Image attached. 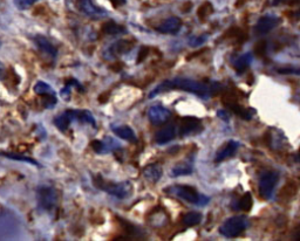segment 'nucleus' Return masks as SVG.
Listing matches in <instances>:
<instances>
[{
    "mask_svg": "<svg viewBox=\"0 0 300 241\" xmlns=\"http://www.w3.org/2000/svg\"><path fill=\"white\" fill-rule=\"evenodd\" d=\"M90 146L96 153H107L120 148V144L112 137H106L103 140H93Z\"/></svg>",
    "mask_w": 300,
    "mask_h": 241,
    "instance_id": "nucleus-10",
    "label": "nucleus"
},
{
    "mask_svg": "<svg viewBox=\"0 0 300 241\" xmlns=\"http://www.w3.org/2000/svg\"><path fill=\"white\" fill-rule=\"evenodd\" d=\"M6 79V67L0 62V81Z\"/></svg>",
    "mask_w": 300,
    "mask_h": 241,
    "instance_id": "nucleus-37",
    "label": "nucleus"
},
{
    "mask_svg": "<svg viewBox=\"0 0 300 241\" xmlns=\"http://www.w3.org/2000/svg\"><path fill=\"white\" fill-rule=\"evenodd\" d=\"M148 117L154 125H161L168 122L169 118L171 117V112L162 105H152L148 110Z\"/></svg>",
    "mask_w": 300,
    "mask_h": 241,
    "instance_id": "nucleus-9",
    "label": "nucleus"
},
{
    "mask_svg": "<svg viewBox=\"0 0 300 241\" xmlns=\"http://www.w3.org/2000/svg\"><path fill=\"white\" fill-rule=\"evenodd\" d=\"M279 180V174L276 171H266L262 174L259 179V193L265 200H270L273 195L274 187Z\"/></svg>",
    "mask_w": 300,
    "mask_h": 241,
    "instance_id": "nucleus-5",
    "label": "nucleus"
},
{
    "mask_svg": "<svg viewBox=\"0 0 300 241\" xmlns=\"http://www.w3.org/2000/svg\"><path fill=\"white\" fill-rule=\"evenodd\" d=\"M252 205H253V200H252L251 193H250V192H246L245 195H244V196L242 197V199L239 200L238 207H239L240 209H243V211L249 212L250 209L252 208Z\"/></svg>",
    "mask_w": 300,
    "mask_h": 241,
    "instance_id": "nucleus-29",
    "label": "nucleus"
},
{
    "mask_svg": "<svg viewBox=\"0 0 300 241\" xmlns=\"http://www.w3.org/2000/svg\"><path fill=\"white\" fill-rule=\"evenodd\" d=\"M181 27H182V21H181V19L177 17H170L165 19L163 23L157 26L156 30H157L159 33L163 34H177L180 32Z\"/></svg>",
    "mask_w": 300,
    "mask_h": 241,
    "instance_id": "nucleus-11",
    "label": "nucleus"
},
{
    "mask_svg": "<svg viewBox=\"0 0 300 241\" xmlns=\"http://www.w3.org/2000/svg\"><path fill=\"white\" fill-rule=\"evenodd\" d=\"M297 2H300V0H273V5L297 4Z\"/></svg>",
    "mask_w": 300,
    "mask_h": 241,
    "instance_id": "nucleus-35",
    "label": "nucleus"
},
{
    "mask_svg": "<svg viewBox=\"0 0 300 241\" xmlns=\"http://www.w3.org/2000/svg\"><path fill=\"white\" fill-rule=\"evenodd\" d=\"M72 122H74L73 110H67L64 114L58 115V116L54 117V125L60 131H64V133L70 128Z\"/></svg>",
    "mask_w": 300,
    "mask_h": 241,
    "instance_id": "nucleus-17",
    "label": "nucleus"
},
{
    "mask_svg": "<svg viewBox=\"0 0 300 241\" xmlns=\"http://www.w3.org/2000/svg\"><path fill=\"white\" fill-rule=\"evenodd\" d=\"M278 73L280 74H296L300 75V68H281V69H278Z\"/></svg>",
    "mask_w": 300,
    "mask_h": 241,
    "instance_id": "nucleus-34",
    "label": "nucleus"
},
{
    "mask_svg": "<svg viewBox=\"0 0 300 241\" xmlns=\"http://www.w3.org/2000/svg\"><path fill=\"white\" fill-rule=\"evenodd\" d=\"M34 93L38 95L43 96V95H51V94H55L54 90L52 89V87L48 83L43 82V81H39L34 86Z\"/></svg>",
    "mask_w": 300,
    "mask_h": 241,
    "instance_id": "nucleus-26",
    "label": "nucleus"
},
{
    "mask_svg": "<svg viewBox=\"0 0 300 241\" xmlns=\"http://www.w3.org/2000/svg\"><path fill=\"white\" fill-rule=\"evenodd\" d=\"M184 90V92L195 94L202 99L212 98L218 95L222 90V86L217 82L205 83L186 77H175L173 80H167L159 83L156 88L149 94V99H154L158 94L169 92V90Z\"/></svg>",
    "mask_w": 300,
    "mask_h": 241,
    "instance_id": "nucleus-1",
    "label": "nucleus"
},
{
    "mask_svg": "<svg viewBox=\"0 0 300 241\" xmlns=\"http://www.w3.org/2000/svg\"><path fill=\"white\" fill-rule=\"evenodd\" d=\"M76 7L81 13L92 19H101L107 17V12L100 8L93 2V0H75Z\"/></svg>",
    "mask_w": 300,
    "mask_h": 241,
    "instance_id": "nucleus-7",
    "label": "nucleus"
},
{
    "mask_svg": "<svg viewBox=\"0 0 300 241\" xmlns=\"http://www.w3.org/2000/svg\"><path fill=\"white\" fill-rule=\"evenodd\" d=\"M109 1L112 2V5L114 6V7H120V6L126 5L127 0H109Z\"/></svg>",
    "mask_w": 300,
    "mask_h": 241,
    "instance_id": "nucleus-36",
    "label": "nucleus"
},
{
    "mask_svg": "<svg viewBox=\"0 0 300 241\" xmlns=\"http://www.w3.org/2000/svg\"><path fill=\"white\" fill-rule=\"evenodd\" d=\"M208 37H209V34H203V35H201V36L191 37V39H190V41H189V46L193 47V48L202 46L203 43H204L206 40H208Z\"/></svg>",
    "mask_w": 300,
    "mask_h": 241,
    "instance_id": "nucleus-32",
    "label": "nucleus"
},
{
    "mask_svg": "<svg viewBox=\"0 0 300 241\" xmlns=\"http://www.w3.org/2000/svg\"><path fill=\"white\" fill-rule=\"evenodd\" d=\"M266 41L265 40H261V41H258L256 43L255 46V54L258 56V58H264L265 55H266Z\"/></svg>",
    "mask_w": 300,
    "mask_h": 241,
    "instance_id": "nucleus-31",
    "label": "nucleus"
},
{
    "mask_svg": "<svg viewBox=\"0 0 300 241\" xmlns=\"http://www.w3.org/2000/svg\"><path fill=\"white\" fill-rule=\"evenodd\" d=\"M96 187L109 193L112 197H116L118 199H126L127 197L131 195L133 186L129 181H123V183H107L106 180L101 179V177H98V179L94 180Z\"/></svg>",
    "mask_w": 300,
    "mask_h": 241,
    "instance_id": "nucleus-3",
    "label": "nucleus"
},
{
    "mask_svg": "<svg viewBox=\"0 0 300 241\" xmlns=\"http://www.w3.org/2000/svg\"><path fill=\"white\" fill-rule=\"evenodd\" d=\"M167 192L171 193V195L178 197L182 200L190 203V204L203 206L209 203V198L204 195L197 192L195 187L188 186V185H175L171 187H168Z\"/></svg>",
    "mask_w": 300,
    "mask_h": 241,
    "instance_id": "nucleus-2",
    "label": "nucleus"
},
{
    "mask_svg": "<svg viewBox=\"0 0 300 241\" xmlns=\"http://www.w3.org/2000/svg\"><path fill=\"white\" fill-rule=\"evenodd\" d=\"M214 13V7H212V5L210 2H204L201 7L198 8V12H197V15H198L199 20L204 21L206 18L209 17V15H211Z\"/></svg>",
    "mask_w": 300,
    "mask_h": 241,
    "instance_id": "nucleus-28",
    "label": "nucleus"
},
{
    "mask_svg": "<svg viewBox=\"0 0 300 241\" xmlns=\"http://www.w3.org/2000/svg\"><path fill=\"white\" fill-rule=\"evenodd\" d=\"M102 31L106 34H109V35H116V34L126 33V28L121 26V25L114 23V21H107L106 24H103Z\"/></svg>",
    "mask_w": 300,
    "mask_h": 241,
    "instance_id": "nucleus-23",
    "label": "nucleus"
},
{
    "mask_svg": "<svg viewBox=\"0 0 300 241\" xmlns=\"http://www.w3.org/2000/svg\"><path fill=\"white\" fill-rule=\"evenodd\" d=\"M296 193H297V185L293 183V181H289V183H286L283 189L280 190L278 198H279V200H281V202H290V200L296 196Z\"/></svg>",
    "mask_w": 300,
    "mask_h": 241,
    "instance_id": "nucleus-19",
    "label": "nucleus"
},
{
    "mask_svg": "<svg viewBox=\"0 0 300 241\" xmlns=\"http://www.w3.org/2000/svg\"><path fill=\"white\" fill-rule=\"evenodd\" d=\"M252 59H253L252 53H245V54L240 55L233 64V67H234V69H236L237 73H239V74L243 73V71L245 70L250 65H251Z\"/></svg>",
    "mask_w": 300,
    "mask_h": 241,
    "instance_id": "nucleus-20",
    "label": "nucleus"
},
{
    "mask_svg": "<svg viewBox=\"0 0 300 241\" xmlns=\"http://www.w3.org/2000/svg\"><path fill=\"white\" fill-rule=\"evenodd\" d=\"M34 42H36L37 47L40 49V51L45 53V54H47L48 56H51V58H55L56 54H58L56 48L52 45V42L49 41L47 37L42 35H36L34 36Z\"/></svg>",
    "mask_w": 300,
    "mask_h": 241,
    "instance_id": "nucleus-16",
    "label": "nucleus"
},
{
    "mask_svg": "<svg viewBox=\"0 0 300 241\" xmlns=\"http://www.w3.org/2000/svg\"><path fill=\"white\" fill-rule=\"evenodd\" d=\"M280 24V19L277 15L266 14L258 20L257 25L255 27V33L257 35H265L268 32H271L273 28H276Z\"/></svg>",
    "mask_w": 300,
    "mask_h": 241,
    "instance_id": "nucleus-8",
    "label": "nucleus"
},
{
    "mask_svg": "<svg viewBox=\"0 0 300 241\" xmlns=\"http://www.w3.org/2000/svg\"><path fill=\"white\" fill-rule=\"evenodd\" d=\"M192 173V165L190 163L183 162L180 163V164L175 165V167L171 169L170 171V176L171 177H181V176H188V174Z\"/></svg>",
    "mask_w": 300,
    "mask_h": 241,
    "instance_id": "nucleus-21",
    "label": "nucleus"
},
{
    "mask_svg": "<svg viewBox=\"0 0 300 241\" xmlns=\"http://www.w3.org/2000/svg\"><path fill=\"white\" fill-rule=\"evenodd\" d=\"M176 137V127L175 124H168L155 135V142L157 144H167Z\"/></svg>",
    "mask_w": 300,
    "mask_h": 241,
    "instance_id": "nucleus-14",
    "label": "nucleus"
},
{
    "mask_svg": "<svg viewBox=\"0 0 300 241\" xmlns=\"http://www.w3.org/2000/svg\"><path fill=\"white\" fill-rule=\"evenodd\" d=\"M74 121L81 122V123H89L92 127L96 128L95 118L93 117L92 112L88 110H73Z\"/></svg>",
    "mask_w": 300,
    "mask_h": 241,
    "instance_id": "nucleus-22",
    "label": "nucleus"
},
{
    "mask_svg": "<svg viewBox=\"0 0 300 241\" xmlns=\"http://www.w3.org/2000/svg\"><path fill=\"white\" fill-rule=\"evenodd\" d=\"M38 205L43 211H52L58 202V195L51 186H42L38 190Z\"/></svg>",
    "mask_w": 300,
    "mask_h": 241,
    "instance_id": "nucleus-6",
    "label": "nucleus"
},
{
    "mask_svg": "<svg viewBox=\"0 0 300 241\" xmlns=\"http://www.w3.org/2000/svg\"><path fill=\"white\" fill-rule=\"evenodd\" d=\"M143 176H145L147 179L152 181V183H156L161 179L162 177V168L159 164H150L148 167L145 168L143 170Z\"/></svg>",
    "mask_w": 300,
    "mask_h": 241,
    "instance_id": "nucleus-18",
    "label": "nucleus"
},
{
    "mask_svg": "<svg viewBox=\"0 0 300 241\" xmlns=\"http://www.w3.org/2000/svg\"><path fill=\"white\" fill-rule=\"evenodd\" d=\"M239 148V143L236 142V140H229L225 145L222 146V148L218 150V152L216 153L215 162L216 163H221L225 161V159L231 158L232 156H234V153L237 152V150Z\"/></svg>",
    "mask_w": 300,
    "mask_h": 241,
    "instance_id": "nucleus-12",
    "label": "nucleus"
},
{
    "mask_svg": "<svg viewBox=\"0 0 300 241\" xmlns=\"http://www.w3.org/2000/svg\"><path fill=\"white\" fill-rule=\"evenodd\" d=\"M0 156H4V157H7V158H11V159H15V161L27 162V163H30V164L39 165L36 161H34V159L30 158V157H25V156L17 155V153H12V152H0Z\"/></svg>",
    "mask_w": 300,
    "mask_h": 241,
    "instance_id": "nucleus-30",
    "label": "nucleus"
},
{
    "mask_svg": "<svg viewBox=\"0 0 300 241\" xmlns=\"http://www.w3.org/2000/svg\"><path fill=\"white\" fill-rule=\"evenodd\" d=\"M36 1L37 0H14V4L19 9H27Z\"/></svg>",
    "mask_w": 300,
    "mask_h": 241,
    "instance_id": "nucleus-33",
    "label": "nucleus"
},
{
    "mask_svg": "<svg viewBox=\"0 0 300 241\" xmlns=\"http://www.w3.org/2000/svg\"><path fill=\"white\" fill-rule=\"evenodd\" d=\"M202 214L199 212H189L183 217V224L186 226H196L202 221Z\"/></svg>",
    "mask_w": 300,
    "mask_h": 241,
    "instance_id": "nucleus-25",
    "label": "nucleus"
},
{
    "mask_svg": "<svg viewBox=\"0 0 300 241\" xmlns=\"http://www.w3.org/2000/svg\"><path fill=\"white\" fill-rule=\"evenodd\" d=\"M202 130L201 121L195 117H184L182 120V124H181L180 133L182 136H187V135H191Z\"/></svg>",
    "mask_w": 300,
    "mask_h": 241,
    "instance_id": "nucleus-13",
    "label": "nucleus"
},
{
    "mask_svg": "<svg viewBox=\"0 0 300 241\" xmlns=\"http://www.w3.org/2000/svg\"><path fill=\"white\" fill-rule=\"evenodd\" d=\"M112 133L116 135L120 138L127 140L130 143H136L137 138L134 130L128 125H112Z\"/></svg>",
    "mask_w": 300,
    "mask_h": 241,
    "instance_id": "nucleus-15",
    "label": "nucleus"
},
{
    "mask_svg": "<svg viewBox=\"0 0 300 241\" xmlns=\"http://www.w3.org/2000/svg\"><path fill=\"white\" fill-rule=\"evenodd\" d=\"M227 108H230L231 110H232L233 112H236L237 115H239L240 117L244 118V120L249 121L251 120L252 117V110H248V109L243 108L242 105L238 104V102H233V103H229V104H226Z\"/></svg>",
    "mask_w": 300,
    "mask_h": 241,
    "instance_id": "nucleus-24",
    "label": "nucleus"
},
{
    "mask_svg": "<svg viewBox=\"0 0 300 241\" xmlns=\"http://www.w3.org/2000/svg\"><path fill=\"white\" fill-rule=\"evenodd\" d=\"M298 161L300 162V149H299V151H298Z\"/></svg>",
    "mask_w": 300,
    "mask_h": 241,
    "instance_id": "nucleus-39",
    "label": "nucleus"
},
{
    "mask_svg": "<svg viewBox=\"0 0 300 241\" xmlns=\"http://www.w3.org/2000/svg\"><path fill=\"white\" fill-rule=\"evenodd\" d=\"M218 117L220 118H222V120L223 121H229V115H227V112L226 111H224V110H218Z\"/></svg>",
    "mask_w": 300,
    "mask_h": 241,
    "instance_id": "nucleus-38",
    "label": "nucleus"
},
{
    "mask_svg": "<svg viewBox=\"0 0 300 241\" xmlns=\"http://www.w3.org/2000/svg\"><path fill=\"white\" fill-rule=\"evenodd\" d=\"M248 227V220L244 217H232L227 219L220 227V233L225 238H237Z\"/></svg>",
    "mask_w": 300,
    "mask_h": 241,
    "instance_id": "nucleus-4",
    "label": "nucleus"
},
{
    "mask_svg": "<svg viewBox=\"0 0 300 241\" xmlns=\"http://www.w3.org/2000/svg\"><path fill=\"white\" fill-rule=\"evenodd\" d=\"M131 47H133V43L128 42V41H126V40H121V41L116 42L114 46L112 47V52L114 53L115 55L122 54V53H126L129 51Z\"/></svg>",
    "mask_w": 300,
    "mask_h": 241,
    "instance_id": "nucleus-27",
    "label": "nucleus"
}]
</instances>
